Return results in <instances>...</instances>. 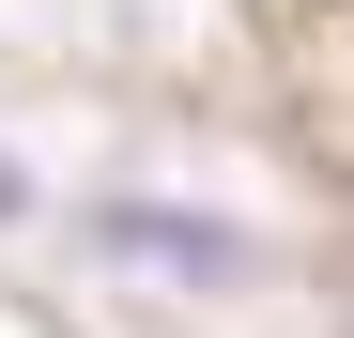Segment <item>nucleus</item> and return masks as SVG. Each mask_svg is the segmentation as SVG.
Instances as JSON below:
<instances>
[{"instance_id":"1","label":"nucleus","mask_w":354,"mask_h":338,"mask_svg":"<svg viewBox=\"0 0 354 338\" xmlns=\"http://www.w3.org/2000/svg\"><path fill=\"white\" fill-rule=\"evenodd\" d=\"M93 246L139 261V277H169V292H247L262 277V231H231L201 200H139V185H93Z\"/></svg>"},{"instance_id":"2","label":"nucleus","mask_w":354,"mask_h":338,"mask_svg":"<svg viewBox=\"0 0 354 338\" xmlns=\"http://www.w3.org/2000/svg\"><path fill=\"white\" fill-rule=\"evenodd\" d=\"M0 215H31V169H16V154H0Z\"/></svg>"}]
</instances>
